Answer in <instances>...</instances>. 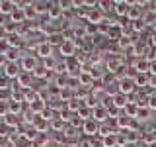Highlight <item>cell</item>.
<instances>
[{
	"mask_svg": "<svg viewBox=\"0 0 156 147\" xmlns=\"http://www.w3.org/2000/svg\"><path fill=\"white\" fill-rule=\"evenodd\" d=\"M20 67H22V73H31L39 67L37 65V57L35 55H22V59H20Z\"/></svg>",
	"mask_w": 156,
	"mask_h": 147,
	"instance_id": "6da1fadb",
	"label": "cell"
},
{
	"mask_svg": "<svg viewBox=\"0 0 156 147\" xmlns=\"http://www.w3.org/2000/svg\"><path fill=\"white\" fill-rule=\"evenodd\" d=\"M76 49H78V41H74V39H65V43L58 47V51H61V55L65 59H70L72 55H76Z\"/></svg>",
	"mask_w": 156,
	"mask_h": 147,
	"instance_id": "7a4b0ae2",
	"label": "cell"
},
{
	"mask_svg": "<svg viewBox=\"0 0 156 147\" xmlns=\"http://www.w3.org/2000/svg\"><path fill=\"white\" fill-rule=\"evenodd\" d=\"M35 53H37V57H41V59L53 57V45H49L47 41H41V43L35 45Z\"/></svg>",
	"mask_w": 156,
	"mask_h": 147,
	"instance_id": "3957f363",
	"label": "cell"
},
{
	"mask_svg": "<svg viewBox=\"0 0 156 147\" xmlns=\"http://www.w3.org/2000/svg\"><path fill=\"white\" fill-rule=\"evenodd\" d=\"M136 88V85H135V78H121L119 81V92L121 94H131V92H133Z\"/></svg>",
	"mask_w": 156,
	"mask_h": 147,
	"instance_id": "277c9868",
	"label": "cell"
},
{
	"mask_svg": "<svg viewBox=\"0 0 156 147\" xmlns=\"http://www.w3.org/2000/svg\"><path fill=\"white\" fill-rule=\"evenodd\" d=\"M62 8L58 6V2H51V8H49V14H47V18L51 20V22H58V20L62 18Z\"/></svg>",
	"mask_w": 156,
	"mask_h": 147,
	"instance_id": "5b68a950",
	"label": "cell"
},
{
	"mask_svg": "<svg viewBox=\"0 0 156 147\" xmlns=\"http://www.w3.org/2000/svg\"><path fill=\"white\" fill-rule=\"evenodd\" d=\"M31 78H33L31 73H22V75L16 78V86H20L22 90H27V88L31 86Z\"/></svg>",
	"mask_w": 156,
	"mask_h": 147,
	"instance_id": "8992f818",
	"label": "cell"
},
{
	"mask_svg": "<svg viewBox=\"0 0 156 147\" xmlns=\"http://www.w3.org/2000/svg\"><path fill=\"white\" fill-rule=\"evenodd\" d=\"M20 75H22V71H20V65H18V63H8V65L4 67V77L18 78Z\"/></svg>",
	"mask_w": 156,
	"mask_h": 147,
	"instance_id": "52a82bcc",
	"label": "cell"
},
{
	"mask_svg": "<svg viewBox=\"0 0 156 147\" xmlns=\"http://www.w3.org/2000/svg\"><path fill=\"white\" fill-rule=\"evenodd\" d=\"M129 10H131V2L119 0V2H115V10H113V14H115V16H125V18H127Z\"/></svg>",
	"mask_w": 156,
	"mask_h": 147,
	"instance_id": "ba28073f",
	"label": "cell"
},
{
	"mask_svg": "<svg viewBox=\"0 0 156 147\" xmlns=\"http://www.w3.org/2000/svg\"><path fill=\"white\" fill-rule=\"evenodd\" d=\"M16 10V2H12V0H0V14L2 16H8Z\"/></svg>",
	"mask_w": 156,
	"mask_h": 147,
	"instance_id": "9c48e42d",
	"label": "cell"
},
{
	"mask_svg": "<svg viewBox=\"0 0 156 147\" xmlns=\"http://www.w3.org/2000/svg\"><path fill=\"white\" fill-rule=\"evenodd\" d=\"M84 134H86V135H96V134H100V124H98L96 120L84 122Z\"/></svg>",
	"mask_w": 156,
	"mask_h": 147,
	"instance_id": "30bf717a",
	"label": "cell"
},
{
	"mask_svg": "<svg viewBox=\"0 0 156 147\" xmlns=\"http://www.w3.org/2000/svg\"><path fill=\"white\" fill-rule=\"evenodd\" d=\"M107 116H109L107 108H104V106H98V108H94V114H92V120H96V122H104Z\"/></svg>",
	"mask_w": 156,
	"mask_h": 147,
	"instance_id": "8fae6325",
	"label": "cell"
},
{
	"mask_svg": "<svg viewBox=\"0 0 156 147\" xmlns=\"http://www.w3.org/2000/svg\"><path fill=\"white\" fill-rule=\"evenodd\" d=\"M45 41L49 43V45H57L58 43V47L65 43V36H62L61 32H57V33H53V36H49V37H45Z\"/></svg>",
	"mask_w": 156,
	"mask_h": 147,
	"instance_id": "7c38bea8",
	"label": "cell"
},
{
	"mask_svg": "<svg viewBox=\"0 0 156 147\" xmlns=\"http://www.w3.org/2000/svg\"><path fill=\"white\" fill-rule=\"evenodd\" d=\"M148 77H150L148 73H136V77H133L135 85L136 86H140V85H143V86H150V78Z\"/></svg>",
	"mask_w": 156,
	"mask_h": 147,
	"instance_id": "4fadbf2b",
	"label": "cell"
},
{
	"mask_svg": "<svg viewBox=\"0 0 156 147\" xmlns=\"http://www.w3.org/2000/svg\"><path fill=\"white\" fill-rule=\"evenodd\" d=\"M111 98H113V106H115V108H127V106H129L127 96L121 94V92H119V94H115V96H111Z\"/></svg>",
	"mask_w": 156,
	"mask_h": 147,
	"instance_id": "5bb4252c",
	"label": "cell"
},
{
	"mask_svg": "<svg viewBox=\"0 0 156 147\" xmlns=\"http://www.w3.org/2000/svg\"><path fill=\"white\" fill-rule=\"evenodd\" d=\"M135 69H136V73H148L150 63L146 61V59H136V61H135Z\"/></svg>",
	"mask_w": 156,
	"mask_h": 147,
	"instance_id": "9a60e30c",
	"label": "cell"
},
{
	"mask_svg": "<svg viewBox=\"0 0 156 147\" xmlns=\"http://www.w3.org/2000/svg\"><path fill=\"white\" fill-rule=\"evenodd\" d=\"M49 126H51V122H47V120H43L41 116L35 120V131H39V134L43 135V131L45 130H49Z\"/></svg>",
	"mask_w": 156,
	"mask_h": 147,
	"instance_id": "2e32d148",
	"label": "cell"
},
{
	"mask_svg": "<svg viewBox=\"0 0 156 147\" xmlns=\"http://www.w3.org/2000/svg\"><path fill=\"white\" fill-rule=\"evenodd\" d=\"M98 10L105 16L107 12H113L115 10V2H98Z\"/></svg>",
	"mask_w": 156,
	"mask_h": 147,
	"instance_id": "e0dca14e",
	"label": "cell"
},
{
	"mask_svg": "<svg viewBox=\"0 0 156 147\" xmlns=\"http://www.w3.org/2000/svg\"><path fill=\"white\" fill-rule=\"evenodd\" d=\"M33 8H35L37 14H49L51 2H33Z\"/></svg>",
	"mask_w": 156,
	"mask_h": 147,
	"instance_id": "ac0fdd59",
	"label": "cell"
},
{
	"mask_svg": "<svg viewBox=\"0 0 156 147\" xmlns=\"http://www.w3.org/2000/svg\"><path fill=\"white\" fill-rule=\"evenodd\" d=\"M82 104H84L82 100H76V98H72L70 102H66V110H70V112H76V114H78V110L82 108Z\"/></svg>",
	"mask_w": 156,
	"mask_h": 147,
	"instance_id": "d6986e66",
	"label": "cell"
},
{
	"mask_svg": "<svg viewBox=\"0 0 156 147\" xmlns=\"http://www.w3.org/2000/svg\"><path fill=\"white\" fill-rule=\"evenodd\" d=\"M43 67H45L47 71H55V69H57V59H55V57L43 59Z\"/></svg>",
	"mask_w": 156,
	"mask_h": 147,
	"instance_id": "ffe728a7",
	"label": "cell"
},
{
	"mask_svg": "<svg viewBox=\"0 0 156 147\" xmlns=\"http://www.w3.org/2000/svg\"><path fill=\"white\" fill-rule=\"evenodd\" d=\"M10 114V100H0V118H6Z\"/></svg>",
	"mask_w": 156,
	"mask_h": 147,
	"instance_id": "44dd1931",
	"label": "cell"
},
{
	"mask_svg": "<svg viewBox=\"0 0 156 147\" xmlns=\"http://www.w3.org/2000/svg\"><path fill=\"white\" fill-rule=\"evenodd\" d=\"M51 127L57 130L58 134H62V130H65V122H62V118H55V120L51 122Z\"/></svg>",
	"mask_w": 156,
	"mask_h": 147,
	"instance_id": "7402d4cb",
	"label": "cell"
},
{
	"mask_svg": "<svg viewBox=\"0 0 156 147\" xmlns=\"http://www.w3.org/2000/svg\"><path fill=\"white\" fill-rule=\"evenodd\" d=\"M23 14H26V22H27L29 18H37V12H35V8H33V2L29 4L26 10H23Z\"/></svg>",
	"mask_w": 156,
	"mask_h": 147,
	"instance_id": "603a6c76",
	"label": "cell"
},
{
	"mask_svg": "<svg viewBox=\"0 0 156 147\" xmlns=\"http://www.w3.org/2000/svg\"><path fill=\"white\" fill-rule=\"evenodd\" d=\"M4 124H6L8 127H14V126H18V116H14V114H8L6 118H4Z\"/></svg>",
	"mask_w": 156,
	"mask_h": 147,
	"instance_id": "cb8c5ba5",
	"label": "cell"
},
{
	"mask_svg": "<svg viewBox=\"0 0 156 147\" xmlns=\"http://www.w3.org/2000/svg\"><path fill=\"white\" fill-rule=\"evenodd\" d=\"M47 73H49V71L41 65V67H37L35 71H33V77H35V78H45V77H47Z\"/></svg>",
	"mask_w": 156,
	"mask_h": 147,
	"instance_id": "d4e9b609",
	"label": "cell"
},
{
	"mask_svg": "<svg viewBox=\"0 0 156 147\" xmlns=\"http://www.w3.org/2000/svg\"><path fill=\"white\" fill-rule=\"evenodd\" d=\"M22 112V104L20 102H14V100H10V114H20Z\"/></svg>",
	"mask_w": 156,
	"mask_h": 147,
	"instance_id": "484cf974",
	"label": "cell"
},
{
	"mask_svg": "<svg viewBox=\"0 0 156 147\" xmlns=\"http://www.w3.org/2000/svg\"><path fill=\"white\" fill-rule=\"evenodd\" d=\"M148 114H150L148 108H143V110L139 108V112H136V120H148Z\"/></svg>",
	"mask_w": 156,
	"mask_h": 147,
	"instance_id": "4316f807",
	"label": "cell"
},
{
	"mask_svg": "<svg viewBox=\"0 0 156 147\" xmlns=\"http://www.w3.org/2000/svg\"><path fill=\"white\" fill-rule=\"evenodd\" d=\"M8 88H10V78L2 77V78H0V90H8Z\"/></svg>",
	"mask_w": 156,
	"mask_h": 147,
	"instance_id": "83f0119b",
	"label": "cell"
},
{
	"mask_svg": "<svg viewBox=\"0 0 156 147\" xmlns=\"http://www.w3.org/2000/svg\"><path fill=\"white\" fill-rule=\"evenodd\" d=\"M154 108H156V94L148 96V110H154Z\"/></svg>",
	"mask_w": 156,
	"mask_h": 147,
	"instance_id": "f1b7e54d",
	"label": "cell"
},
{
	"mask_svg": "<svg viewBox=\"0 0 156 147\" xmlns=\"http://www.w3.org/2000/svg\"><path fill=\"white\" fill-rule=\"evenodd\" d=\"M148 43H150V47L156 49V33H152V36H150V41H148Z\"/></svg>",
	"mask_w": 156,
	"mask_h": 147,
	"instance_id": "f546056e",
	"label": "cell"
},
{
	"mask_svg": "<svg viewBox=\"0 0 156 147\" xmlns=\"http://www.w3.org/2000/svg\"><path fill=\"white\" fill-rule=\"evenodd\" d=\"M148 75H156V63H150V69H148Z\"/></svg>",
	"mask_w": 156,
	"mask_h": 147,
	"instance_id": "4dcf8cb0",
	"label": "cell"
},
{
	"mask_svg": "<svg viewBox=\"0 0 156 147\" xmlns=\"http://www.w3.org/2000/svg\"><path fill=\"white\" fill-rule=\"evenodd\" d=\"M150 147H156V143H152V145H150Z\"/></svg>",
	"mask_w": 156,
	"mask_h": 147,
	"instance_id": "1f68e13d",
	"label": "cell"
}]
</instances>
